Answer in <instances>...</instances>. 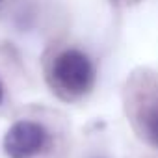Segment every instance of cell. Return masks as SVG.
Returning a JSON list of instances; mask_svg holds the SVG:
<instances>
[{
    "mask_svg": "<svg viewBox=\"0 0 158 158\" xmlns=\"http://www.w3.org/2000/svg\"><path fill=\"white\" fill-rule=\"evenodd\" d=\"M54 84L71 97L84 95L95 80V67L91 60L76 48H67L56 56L52 63Z\"/></svg>",
    "mask_w": 158,
    "mask_h": 158,
    "instance_id": "cell-1",
    "label": "cell"
},
{
    "mask_svg": "<svg viewBox=\"0 0 158 158\" xmlns=\"http://www.w3.org/2000/svg\"><path fill=\"white\" fill-rule=\"evenodd\" d=\"M47 130L35 121H17L4 136V151L10 158H32L47 145Z\"/></svg>",
    "mask_w": 158,
    "mask_h": 158,
    "instance_id": "cell-2",
    "label": "cell"
},
{
    "mask_svg": "<svg viewBox=\"0 0 158 158\" xmlns=\"http://www.w3.org/2000/svg\"><path fill=\"white\" fill-rule=\"evenodd\" d=\"M138 121L143 136L149 143L158 147V99H151L138 114Z\"/></svg>",
    "mask_w": 158,
    "mask_h": 158,
    "instance_id": "cell-3",
    "label": "cell"
},
{
    "mask_svg": "<svg viewBox=\"0 0 158 158\" xmlns=\"http://www.w3.org/2000/svg\"><path fill=\"white\" fill-rule=\"evenodd\" d=\"M2 97H4V88H2V84H0V102H2Z\"/></svg>",
    "mask_w": 158,
    "mask_h": 158,
    "instance_id": "cell-4",
    "label": "cell"
}]
</instances>
